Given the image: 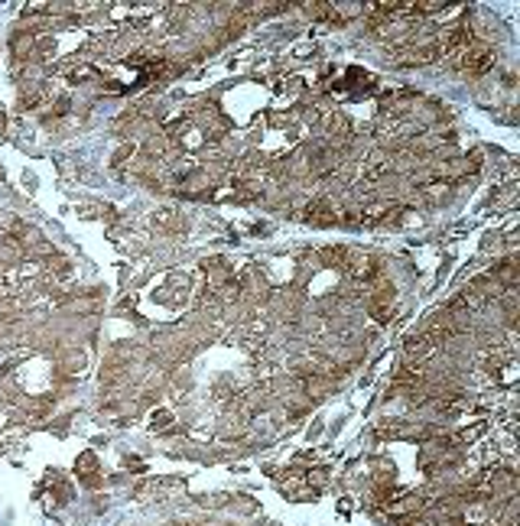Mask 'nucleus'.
Wrapping results in <instances>:
<instances>
[{"instance_id":"f257e3e1","label":"nucleus","mask_w":520,"mask_h":526,"mask_svg":"<svg viewBox=\"0 0 520 526\" xmlns=\"http://www.w3.org/2000/svg\"><path fill=\"white\" fill-rule=\"evenodd\" d=\"M7 127V120H4V114H0V130H4Z\"/></svg>"}]
</instances>
